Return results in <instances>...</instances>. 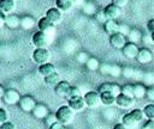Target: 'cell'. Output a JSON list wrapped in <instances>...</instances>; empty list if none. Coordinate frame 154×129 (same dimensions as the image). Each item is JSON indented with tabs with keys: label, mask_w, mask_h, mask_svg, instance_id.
<instances>
[{
	"label": "cell",
	"mask_w": 154,
	"mask_h": 129,
	"mask_svg": "<svg viewBox=\"0 0 154 129\" xmlns=\"http://www.w3.org/2000/svg\"><path fill=\"white\" fill-rule=\"evenodd\" d=\"M103 12H105L107 19H114V20H116V19L120 16L122 8L118 7V6H116L114 4H109V5H107V6L103 8Z\"/></svg>",
	"instance_id": "9a60e30c"
},
{
	"label": "cell",
	"mask_w": 154,
	"mask_h": 129,
	"mask_svg": "<svg viewBox=\"0 0 154 129\" xmlns=\"http://www.w3.org/2000/svg\"><path fill=\"white\" fill-rule=\"evenodd\" d=\"M4 93H5V90H4V87L0 85V98L4 97Z\"/></svg>",
	"instance_id": "816d5d0a"
},
{
	"label": "cell",
	"mask_w": 154,
	"mask_h": 129,
	"mask_svg": "<svg viewBox=\"0 0 154 129\" xmlns=\"http://www.w3.org/2000/svg\"><path fill=\"white\" fill-rule=\"evenodd\" d=\"M144 116L148 118V121H154V104H148L143 108Z\"/></svg>",
	"instance_id": "4dcf8cb0"
},
{
	"label": "cell",
	"mask_w": 154,
	"mask_h": 129,
	"mask_svg": "<svg viewBox=\"0 0 154 129\" xmlns=\"http://www.w3.org/2000/svg\"><path fill=\"white\" fill-rule=\"evenodd\" d=\"M122 93L129 97H134V85L131 84H126L124 86H122Z\"/></svg>",
	"instance_id": "836d02e7"
},
{
	"label": "cell",
	"mask_w": 154,
	"mask_h": 129,
	"mask_svg": "<svg viewBox=\"0 0 154 129\" xmlns=\"http://www.w3.org/2000/svg\"><path fill=\"white\" fill-rule=\"evenodd\" d=\"M57 69H55V66L51 62H47V63H43V64H40L38 66V73L45 78V76H48L53 73H55Z\"/></svg>",
	"instance_id": "ffe728a7"
},
{
	"label": "cell",
	"mask_w": 154,
	"mask_h": 129,
	"mask_svg": "<svg viewBox=\"0 0 154 129\" xmlns=\"http://www.w3.org/2000/svg\"><path fill=\"white\" fill-rule=\"evenodd\" d=\"M147 30H148L150 33L154 32V19H149V20H148V23H147Z\"/></svg>",
	"instance_id": "bcb514c9"
},
{
	"label": "cell",
	"mask_w": 154,
	"mask_h": 129,
	"mask_svg": "<svg viewBox=\"0 0 154 129\" xmlns=\"http://www.w3.org/2000/svg\"><path fill=\"white\" fill-rule=\"evenodd\" d=\"M63 129H67V128H65V127H64V128H63Z\"/></svg>",
	"instance_id": "11a10c76"
},
{
	"label": "cell",
	"mask_w": 154,
	"mask_h": 129,
	"mask_svg": "<svg viewBox=\"0 0 154 129\" xmlns=\"http://www.w3.org/2000/svg\"><path fill=\"white\" fill-rule=\"evenodd\" d=\"M95 18H96L97 22H100V23H102V24H105L106 20H108L107 17H106V14H105V12H103V10L96 12V13H95Z\"/></svg>",
	"instance_id": "f35d334b"
},
{
	"label": "cell",
	"mask_w": 154,
	"mask_h": 129,
	"mask_svg": "<svg viewBox=\"0 0 154 129\" xmlns=\"http://www.w3.org/2000/svg\"><path fill=\"white\" fill-rule=\"evenodd\" d=\"M100 97H101V103L106 106H111L113 104H116V99L117 97L109 92H101L100 93Z\"/></svg>",
	"instance_id": "cb8c5ba5"
},
{
	"label": "cell",
	"mask_w": 154,
	"mask_h": 129,
	"mask_svg": "<svg viewBox=\"0 0 154 129\" xmlns=\"http://www.w3.org/2000/svg\"><path fill=\"white\" fill-rule=\"evenodd\" d=\"M35 24H36L35 19H34L32 17H30V16H23V17L20 18V27L24 29V30H30V29H32V27L35 26Z\"/></svg>",
	"instance_id": "4316f807"
},
{
	"label": "cell",
	"mask_w": 154,
	"mask_h": 129,
	"mask_svg": "<svg viewBox=\"0 0 154 129\" xmlns=\"http://www.w3.org/2000/svg\"><path fill=\"white\" fill-rule=\"evenodd\" d=\"M83 98H84L87 108H90V109H95L102 104L100 92H96V91H88L87 93H84Z\"/></svg>",
	"instance_id": "3957f363"
},
{
	"label": "cell",
	"mask_w": 154,
	"mask_h": 129,
	"mask_svg": "<svg viewBox=\"0 0 154 129\" xmlns=\"http://www.w3.org/2000/svg\"><path fill=\"white\" fill-rule=\"evenodd\" d=\"M100 70L101 73L106 74V75H111L114 78H118L123 74V69L118 66V64H111V63H103L100 66Z\"/></svg>",
	"instance_id": "5b68a950"
},
{
	"label": "cell",
	"mask_w": 154,
	"mask_h": 129,
	"mask_svg": "<svg viewBox=\"0 0 154 129\" xmlns=\"http://www.w3.org/2000/svg\"><path fill=\"white\" fill-rule=\"evenodd\" d=\"M55 116H57V119L65 125V124H69L72 122L73 116H75V111L69 105H63L57 110Z\"/></svg>",
	"instance_id": "6da1fadb"
},
{
	"label": "cell",
	"mask_w": 154,
	"mask_h": 129,
	"mask_svg": "<svg viewBox=\"0 0 154 129\" xmlns=\"http://www.w3.org/2000/svg\"><path fill=\"white\" fill-rule=\"evenodd\" d=\"M150 38H152V42L154 43V32H153V33H150Z\"/></svg>",
	"instance_id": "f5cc1de1"
},
{
	"label": "cell",
	"mask_w": 154,
	"mask_h": 129,
	"mask_svg": "<svg viewBox=\"0 0 154 129\" xmlns=\"http://www.w3.org/2000/svg\"><path fill=\"white\" fill-rule=\"evenodd\" d=\"M0 129H17V128H16V125L12 122H8L7 121V122L0 124Z\"/></svg>",
	"instance_id": "f6af8a7d"
},
{
	"label": "cell",
	"mask_w": 154,
	"mask_h": 129,
	"mask_svg": "<svg viewBox=\"0 0 154 129\" xmlns=\"http://www.w3.org/2000/svg\"><path fill=\"white\" fill-rule=\"evenodd\" d=\"M73 2L71 0H55V6L59 8L61 12H69L73 7Z\"/></svg>",
	"instance_id": "484cf974"
},
{
	"label": "cell",
	"mask_w": 154,
	"mask_h": 129,
	"mask_svg": "<svg viewBox=\"0 0 154 129\" xmlns=\"http://www.w3.org/2000/svg\"><path fill=\"white\" fill-rule=\"evenodd\" d=\"M8 121V115H7V111L2 108H0V124L5 123Z\"/></svg>",
	"instance_id": "60d3db41"
},
{
	"label": "cell",
	"mask_w": 154,
	"mask_h": 129,
	"mask_svg": "<svg viewBox=\"0 0 154 129\" xmlns=\"http://www.w3.org/2000/svg\"><path fill=\"white\" fill-rule=\"evenodd\" d=\"M146 97L148 98V100L154 102V86H152V87H149V88L147 90V94H146Z\"/></svg>",
	"instance_id": "ee69618b"
},
{
	"label": "cell",
	"mask_w": 154,
	"mask_h": 129,
	"mask_svg": "<svg viewBox=\"0 0 154 129\" xmlns=\"http://www.w3.org/2000/svg\"><path fill=\"white\" fill-rule=\"evenodd\" d=\"M88 59H89V56H88L85 53H79V54L77 55V60H78V62L85 63V62L88 61Z\"/></svg>",
	"instance_id": "7bdbcfd3"
},
{
	"label": "cell",
	"mask_w": 154,
	"mask_h": 129,
	"mask_svg": "<svg viewBox=\"0 0 154 129\" xmlns=\"http://www.w3.org/2000/svg\"><path fill=\"white\" fill-rule=\"evenodd\" d=\"M130 112H131V115L135 117V119H136L138 123H140V122H142V121H143V118L146 117V116H144L143 110H141V109H134V110H131Z\"/></svg>",
	"instance_id": "d6a6232c"
},
{
	"label": "cell",
	"mask_w": 154,
	"mask_h": 129,
	"mask_svg": "<svg viewBox=\"0 0 154 129\" xmlns=\"http://www.w3.org/2000/svg\"><path fill=\"white\" fill-rule=\"evenodd\" d=\"M35 118H38V119H42V118H46L48 115H49V111H48V108L43 104H36V106L34 108L32 112Z\"/></svg>",
	"instance_id": "e0dca14e"
},
{
	"label": "cell",
	"mask_w": 154,
	"mask_h": 129,
	"mask_svg": "<svg viewBox=\"0 0 154 129\" xmlns=\"http://www.w3.org/2000/svg\"><path fill=\"white\" fill-rule=\"evenodd\" d=\"M126 43H128V42H126V36H124V35L120 33V32H117V33L109 36V44H111V47L114 48V49H119V50H120V49L124 48V45H125Z\"/></svg>",
	"instance_id": "52a82bcc"
},
{
	"label": "cell",
	"mask_w": 154,
	"mask_h": 129,
	"mask_svg": "<svg viewBox=\"0 0 154 129\" xmlns=\"http://www.w3.org/2000/svg\"><path fill=\"white\" fill-rule=\"evenodd\" d=\"M122 123H123L128 129H134V128H136V125L138 124V122L135 119V117L131 115V112H128V113H125V115L122 117Z\"/></svg>",
	"instance_id": "7402d4cb"
},
{
	"label": "cell",
	"mask_w": 154,
	"mask_h": 129,
	"mask_svg": "<svg viewBox=\"0 0 154 129\" xmlns=\"http://www.w3.org/2000/svg\"><path fill=\"white\" fill-rule=\"evenodd\" d=\"M153 57H154L153 56V51L150 49H148V48H141L140 51H138V54H137L136 60L141 64H147V63H149V62L153 61Z\"/></svg>",
	"instance_id": "4fadbf2b"
},
{
	"label": "cell",
	"mask_w": 154,
	"mask_h": 129,
	"mask_svg": "<svg viewBox=\"0 0 154 129\" xmlns=\"http://www.w3.org/2000/svg\"><path fill=\"white\" fill-rule=\"evenodd\" d=\"M46 17L54 24H59L63 20V12L57 8V7H52L49 10H47L46 12Z\"/></svg>",
	"instance_id": "2e32d148"
},
{
	"label": "cell",
	"mask_w": 154,
	"mask_h": 129,
	"mask_svg": "<svg viewBox=\"0 0 154 129\" xmlns=\"http://www.w3.org/2000/svg\"><path fill=\"white\" fill-rule=\"evenodd\" d=\"M130 26L129 25H126V24H124V23H120L119 24V31L118 32H120V33H123L124 36H128L129 35V32H130Z\"/></svg>",
	"instance_id": "ab89813d"
},
{
	"label": "cell",
	"mask_w": 154,
	"mask_h": 129,
	"mask_svg": "<svg viewBox=\"0 0 154 129\" xmlns=\"http://www.w3.org/2000/svg\"><path fill=\"white\" fill-rule=\"evenodd\" d=\"M142 129H154V121H149L148 123H146Z\"/></svg>",
	"instance_id": "681fc988"
},
{
	"label": "cell",
	"mask_w": 154,
	"mask_h": 129,
	"mask_svg": "<svg viewBox=\"0 0 154 129\" xmlns=\"http://www.w3.org/2000/svg\"><path fill=\"white\" fill-rule=\"evenodd\" d=\"M103 30L109 36L111 35H114V33H117L119 31V23H117L114 19H108L103 24Z\"/></svg>",
	"instance_id": "d6986e66"
},
{
	"label": "cell",
	"mask_w": 154,
	"mask_h": 129,
	"mask_svg": "<svg viewBox=\"0 0 154 129\" xmlns=\"http://www.w3.org/2000/svg\"><path fill=\"white\" fill-rule=\"evenodd\" d=\"M143 81L146 84H149V85H154V73L152 72H148L143 75Z\"/></svg>",
	"instance_id": "74e56055"
},
{
	"label": "cell",
	"mask_w": 154,
	"mask_h": 129,
	"mask_svg": "<svg viewBox=\"0 0 154 129\" xmlns=\"http://www.w3.org/2000/svg\"><path fill=\"white\" fill-rule=\"evenodd\" d=\"M71 1H72V2H73V4H77V2H78V1H79V0H71Z\"/></svg>",
	"instance_id": "db71d44e"
},
{
	"label": "cell",
	"mask_w": 154,
	"mask_h": 129,
	"mask_svg": "<svg viewBox=\"0 0 154 129\" xmlns=\"http://www.w3.org/2000/svg\"><path fill=\"white\" fill-rule=\"evenodd\" d=\"M18 104H19V108L24 112H32V110L37 103L35 102V99L31 96H23V97H20Z\"/></svg>",
	"instance_id": "9c48e42d"
},
{
	"label": "cell",
	"mask_w": 154,
	"mask_h": 129,
	"mask_svg": "<svg viewBox=\"0 0 154 129\" xmlns=\"http://www.w3.org/2000/svg\"><path fill=\"white\" fill-rule=\"evenodd\" d=\"M113 129H128L123 123H117L114 127H113Z\"/></svg>",
	"instance_id": "f907efd6"
},
{
	"label": "cell",
	"mask_w": 154,
	"mask_h": 129,
	"mask_svg": "<svg viewBox=\"0 0 154 129\" xmlns=\"http://www.w3.org/2000/svg\"><path fill=\"white\" fill-rule=\"evenodd\" d=\"M142 32L137 29H131L129 35H128V38H129V42H132V43H138L140 41H142Z\"/></svg>",
	"instance_id": "f1b7e54d"
},
{
	"label": "cell",
	"mask_w": 154,
	"mask_h": 129,
	"mask_svg": "<svg viewBox=\"0 0 154 129\" xmlns=\"http://www.w3.org/2000/svg\"><path fill=\"white\" fill-rule=\"evenodd\" d=\"M67 105L75 111V112H78V111H82L87 105H85V102H84V98L83 96H78V97H72V98H69L67 99Z\"/></svg>",
	"instance_id": "8fae6325"
},
{
	"label": "cell",
	"mask_w": 154,
	"mask_h": 129,
	"mask_svg": "<svg viewBox=\"0 0 154 129\" xmlns=\"http://www.w3.org/2000/svg\"><path fill=\"white\" fill-rule=\"evenodd\" d=\"M51 41H52V36H49L40 30L36 31L31 38V42L36 48H46L51 43Z\"/></svg>",
	"instance_id": "7a4b0ae2"
},
{
	"label": "cell",
	"mask_w": 154,
	"mask_h": 129,
	"mask_svg": "<svg viewBox=\"0 0 154 129\" xmlns=\"http://www.w3.org/2000/svg\"><path fill=\"white\" fill-rule=\"evenodd\" d=\"M59 81H61V80H60V76H59V74L57 72L51 74V75H48V76H45V84L48 87H53L54 88L59 84Z\"/></svg>",
	"instance_id": "83f0119b"
},
{
	"label": "cell",
	"mask_w": 154,
	"mask_h": 129,
	"mask_svg": "<svg viewBox=\"0 0 154 129\" xmlns=\"http://www.w3.org/2000/svg\"><path fill=\"white\" fill-rule=\"evenodd\" d=\"M135 74H138V72H136V70H134V69H129V68H125V69H123V75L125 76V78H131V79H138L140 76H137V75H135Z\"/></svg>",
	"instance_id": "d590c367"
},
{
	"label": "cell",
	"mask_w": 154,
	"mask_h": 129,
	"mask_svg": "<svg viewBox=\"0 0 154 129\" xmlns=\"http://www.w3.org/2000/svg\"><path fill=\"white\" fill-rule=\"evenodd\" d=\"M83 12L87 14H95L96 13V6L93 2H85L83 5Z\"/></svg>",
	"instance_id": "1f68e13d"
},
{
	"label": "cell",
	"mask_w": 154,
	"mask_h": 129,
	"mask_svg": "<svg viewBox=\"0 0 154 129\" xmlns=\"http://www.w3.org/2000/svg\"><path fill=\"white\" fill-rule=\"evenodd\" d=\"M138 51H140V48L137 47L136 43H132V42H128V43L124 45V48L122 49L123 55H124L126 59H129V60L136 59Z\"/></svg>",
	"instance_id": "ba28073f"
},
{
	"label": "cell",
	"mask_w": 154,
	"mask_h": 129,
	"mask_svg": "<svg viewBox=\"0 0 154 129\" xmlns=\"http://www.w3.org/2000/svg\"><path fill=\"white\" fill-rule=\"evenodd\" d=\"M78 96H82L81 88L77 87V86H71L70 90H69V93H67V99L72 98V97H78Z\"/></svg>",
	"instance_id": "e575fe53"
},
{
	"label": "cell",
	"mask_w": 154,
	"mask_h": 129,
	"mask_svg": "<svg viewBox=\"0 0 154 129\" xmlns=\"http://www.w3.org/2000/svg\"><path fill=\"white\" fill-rule=\"evenodd\" d=\"M97 92H109L112 94H114L116 97H118L120 93H122V87L118 85V84H114V82H103L99 86V90Z\"/></svg>",
	"instance_id": "30bf717a"
},
{
	"label": "cell",
	"mask_w": 154,
	"mask_h": 129,
	"mask_svg": "<svg viewBox=\"0 0 154 129\" xmlns=\"http://www.w3.org/2000/svg\"><path fill=\"white\" fill-rule=\"evenodd\" d=\"M57 121H58V119H57V116H55V113H53V115H52V113H49V115H48V116L45 118V123H46V127H48V128H49V127H51L53 123H55Z\"/></svg>",
	"instance_id": "8d00e7d4"
},
{
	"label": "cell",
	"mask_w": 154,
	"mask_h": 129,
	"mask_svg": "<svg viewBox=\"0 0 154 129\" xmlns=\"http://www.w3.org/2000/svg\"><path fill=\"white\" fill-rule=\"evenodd\" d=\"M51 54L47 48H36L32 53V60L37 64H43L49 61Z\"/></svg>",
	"instance_id": "277c9868"
},
{
	"label": "cell",
	"mask_w": 154,
	"mask_h": 129,
	"mask_svg": "<svg viewBox=\"0 0 154 129\" xmlns=\"http://www.w3.org/2000/svg\"><path fill=\"white\" fill-rule=\"evenodd\" d=\"M2 99L5 100L6 104L13 105V104L19 103L20 97H19V93H18L17 90H14V88H8V90H5V93H4Z\"/></svg>",
	"instance_id": "7c38bea8"
},
{
	"label": "cell",
	"mask_w": 154,
	"mask_h": 129,
	"mask_svg": "<svg viewBox=\"0 0 154 129\" xmlns=\"http://www.w3.org/2000/svg\"><path fill=\"white\" fill-rule=\"evenodd\" d=\"M6 13H4L1 10H0V27L5 25V19H6Z\"/></svg>",
	"instance_id": "c3c4849f"
},
{
	"label": "cell",
	"mask_w": 154,
	"mask_h": 129,
	"mask_svg": "<svg viewBox=\"0 0 154 129\" xmlns=\"http://www.w3.org/2000/svg\"><path fill=\"white\" fill-rule=\"evenodd\" d=\"M14 8H16V0H0V10L4 13L10 14Z\"/></svg>",
	"instance_id": "603a6c76"
},
{
	"label": "cell",
	"mask_w": 154,
	"mask_h": 129,
	"mask_svg": "<svg viewBox=\"0 0 154 129\" xmlns=\"http://www.w3.org/2000/svg\"><path fill=\"white\" fill-rule=\"evenodd\" d=\"M85 66H87V68L89 70H97V69H100V62L95 57H89L88 61L85 62Z\"/></svg>",
	"instance_id": "f546056e"
},
{
	"label": "cell",
	"mask_w": 154,
	"mask_h": 129,
	"mask_svg": "<svg viewBox=\"0 0 154 129\" xmlns=\"http://www.w3.org/2000/svg\"><path fill=\"white\" fill-rule=\"evenodd\" d=\"M147 94V88L143 84H135L134 85V98L135 99H142Z\"/></svg>",
	"instance_id": "d4e9b609"
},
{
	"label": "cell",
	"mask_w": 154,
	"mask_h": 129,
	"mask_svg": "<svg viewBox=\"0 0 154 129\" xmlns=\"http://www.w3.org/2000/svg\"><path fill=\"white\" fill-rule=\"evenodd\" d=\"M116 104H117L120 109H129V108H131V106L135 104V98L120 93V94L117 97V99H116Z\"/></svg>",
	"instance_id": "5bb4252c"
},
{
	"label": "cell",
	"mask_w": 154,
	"mask_h": 129,
	"mask_svg": "<svg viewBox=\"0 0 154 129\" xmlns=\"http://www.w3.org/2000/svg\"><path fill=\"white\" fill-rule=\"evenodd\" d=\"M37 27H38L40 31H42V32L52 36L54 33V30H55V24L52 23L47 17H42L38 20V23H37Z\"/></svg>",
	"instance_id": "8992f818"
},
{
	"label": "cell",
	"mask_w": 154,
	"mask_h": 129,
	"mask_svg": "<svg viewBox=\"0 0 154 129\" xmlns=\"http://www.w3.org/2000/svg\"><path fill=\"white\" fill-rule=\"evenodd\" d=\"M63 128H64V124L60 123L59 121H57L55 123H53V124L49 127V129H63Z\"/></svg>",
	"instance_id": "7dc6e473"
},
{
	"label": "cell",
	"mask_w": 154,
	"mask_h": 129,
	"mask_svg": "<svg viewBox=\"0 0 154 129\" xmlns=\"http://www.w3.org/2000/svg\"><path fill=\"white\" fill-rule=\"evenodd\" d=\"M112 4H114L118 7H125L129 4V0H112Z\"/></svg>",
	"instance_id": "b9f144b4"
},
{
	"label": "cell",
	"mask_w": 154,
	"mask_h": 129,
	"mask_svg": "<svg viewBox=\"0 0 154 129\" xmlns=\"http://www.w3.org/2000/svg\"><path fill=\"white\" fill-rule=\"evenodd\" d=\"M5 25L10 29H16L18 26H20V18L16 14H7L6 16V19H5Z\"/></svg>",
	"instance_id": "44dd1931"
},
{
	"label": "cell",
	"mask_w": 154,
	"mask_h": 129,
	"mask_svg": "<svg viewBox=\"0 0 154 129\" xmlns=\"http://www.w3.org/2000/svg\"><path fill=\"white\" fill-rule=\"evenodd\" d=\"M70 87H71V85H70L67 81L61 80V81H59V84L54 87V92H55V94H58V96H60V97H67V93H69Z\"/></svg>",
	"instance_id": "ac0fdd59"
}]
</instances>
